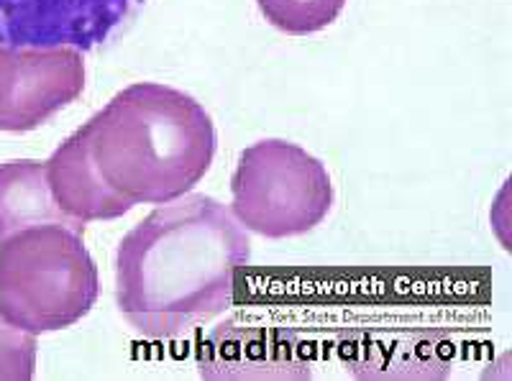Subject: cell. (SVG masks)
Returning <instances> with one entry per match:
<instances>
[{
	"label": "cell",
	"mask_w": 512,
	"mask_h": 381,
	"mask_svg": "<svg viewBox=\"0 0 512 381\" xmlns=\"http://www.w3.org/2000/svg\"><path fill=\"white\" fill-rule=\"evenodd\" d=\"M36 226H67L85 231L54 200L47 177V162L13 159L0 164V243L13 233Z\"/></svg>",
	"instance_id": "cell-8"
},
{
	"label": "cell",
	"mask_w": 512,
	"mask_h": 381,
	"mask_svg": "<svg viewBox=\"0 0 512 381\" xmlns=\"http://www.w3.org/2000/svg\"><path fill=\"white\" fill-rule=\"evenodd\" d=\"M85 87L82 54L72 47H0V131H34L75 103Z\"/></svg>",
	"instance_id": "cell-6"
},
{
	"label": "cell",
	"mask_w": 512,
	"mask_h": 381,
	"mask_svg": "<svg viewBox=\"0 0 512 381\" xmlns=\"http://www.w3.org/2000/svg\"><path fill=\"white\" fill-rule=\"evenodd\" d=\"M274 29L292 36L323 31L341 16L346 0H256Z\"/></svg>",
	"instance_id": "cell-10"
},
{
	"label": "cell",
	"mask_w": 512,
	"mask_h": 381,
	"mask_svg": "<svg viewBox=\"0 0 512 381\" xmlns=\"http://www.w3.org/2000/svg\"><path fill=\"white\" fill-rule=\"evenodd\" d=\"M47 177L59 208L82 226L90 220H116L131 210L100 185L75 133L49 156Z\"/></svg>",
	"instance_id": "cell-9"
},
{
	"label": "cell",
	"mask_w": 512,
	"mask_h": 381,
	"mask_svg": "<svg viewBox=\"0 0 512 381\" xmlns=\"http://www.w3.org/2000/svg\"><path fill=\"white\" fill-rule=\"evenodd\" d=\"M75 139L100 185L131 208L187 195L216 156V128L203 105L157 82L126 87Z\"/></svg>",
	"instance_id": "cell-2"
},
{
	"label": "cell",
	"mask_w": 512,
	"mask_h": 381,
	"mask_svg": "<svg viewBox=\"0 0 512 381\" xmlns=\"http://www.w3.org/2000/svg\"><path fill=\"white\" fill-rule=\"evenodd\" d=\"M98 295V266L75 228L36 226L0 243V312L18 328H70Z\"/></svg>",
	"instance_id": "cell-3"
},
{
	"label": "cell",
	"mask_w": 512,
	"mask_h": 381,
	"mask_svg": "<svg viewBox=\"0 0 512 381\" xmlns=\"http://www.w3.org/2000/svg\"><path fill=\"white\" fill-rule=\"evenodd\" d=\"M297 341L292 333L264 328L221 325L210 335L200 356V369L208 379H262V376H295Z\"/></svg>",
	"instance_id": "cell-7"
},
{
	"label": "cell",
	"mask_w": 512,
	"mask_h": 381,
	"mask_svg": "<svg viewBox=\"0 0 512 381\" xmlns=\"http://www.w3.org/2000/svg\"><path fill=\"white\" fill-rule=\"evenodd\" d=\"M36 374V338L0 312V381H29Z\"/></svg>",
	"instance_id": "cell-11"
},
{
	"label": "cell",
	"mask_w": 512,
	"mask_h": 381,
	"mask_svg": "<svg viewBox=\"0 0 512 381\" xmlns=\"http://www.w3.org/2000/svg\"><path fill=\"white\" fill-rule=\"evenodd\" d=\"M231 192L241 226L267 238L303 236L326 220L333 205L323 162L282 139L259 141L241 154Z\"/></svg>",
	"instance_id": "cell-4"
},
{
	"label": "cell",
	"mask_w": 512,
	"mask_h": 381,
	"mask_svg": "<svg viewBox=\"0 0 512 381\" xmlns=\"http://www.w3.org/2000/svg\"><path fill=\"white\" fill-rule=\"evenodd\" d=\"M251 241L226 205L182 195L123 236L116 256V300L149 341H167L226 312Z\"/></svg>",
	"instance_id": "cell-1"
},
{
	"label": "cell",
	"mask_w": 512,
	"mask_h": 381,
	"mask_svg": "<svg viewBox=\"0 0 512 381\" xmlns=\"http://www.w3.org/2000/svg\"><path fill=\"white\" fill-rule=\"evenodd\" d=\"M141 6L144 0H0V47L90 52Z\"/></svg>",
	"instance_id": "cell-5"
}]
</instances>
